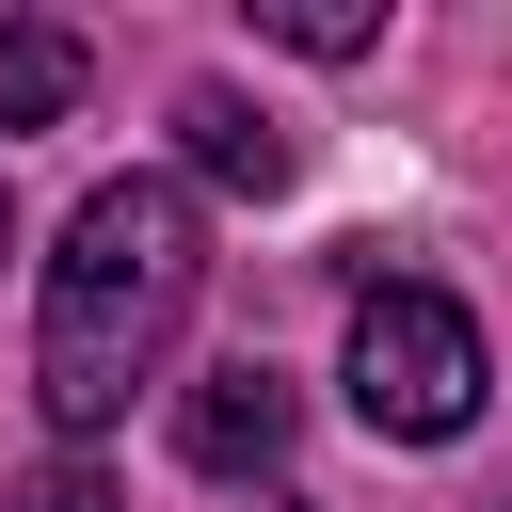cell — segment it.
Instances as JSON below:
<instances>
[{
	"label": "cell",
	"instance_id": "obj_1",
	"mask_svg": "<svg viewBox=\"0 0 512 512\" xmlns=\"http://www.w3.org/2000/svg\"><path fill=\"white\" fill-rule=\"evenodd\" d=\"M192 288H208L192 192L176 176H96L80 224H64V256H48V320H32V400H48L64 448H96L128 416V384H160Z\"/></svg>",
	"mask_w": 512,
	"mask_h": 512
},
{
	"label": "cell",
	"instance_id": "obj_2",
	"mask_svg": "<svg viewBox=\"0 0 512 512\" xmlns=\"http://www.w3.org/2000/svg\"><path fill=\"white\" fill-rule=\"evenodd\" d=\"M480 384H496V368H480V320H464L448 288H400V272H384V288L352 304V416H368V432L448 448V432L480 416Z\"/></svg>",
	"mask_w": 512,
	"mask_h": 512
},
{
	"label": "cell",
	"instance_id": "obj_3",
	"mask_svg": "<svg viewBox=\"0 0 512 512\" xmlns=\"http://www.w3.org/2000/svg\"><path fill=\"white\" fill-rule=\"evenodd\" d=\"M288 416H304L288 368H208V384L176 400V448H192L208 480H272V464H288Z\"/></svg>",
	"mask_w": 512,
	"mask_h": 512
},
{
	"label": "cell",
	"instance_id": "obj_4",
	"mask_svg": "<svg viewBox=\"0 0 512 512\" xmlns=\"http://www.w3.org/2000/svg\"><path fill=\"white\" fill-rule=\"evenodd\" d=\"M176 144H192V176H224V192H288V176H304V128H272L240 80H192V96H176Z\"/></svg>",
	"mask_w": 512,
	"mask_h": 512
},
{
	"label": "cell",
	"instance_id": "obj_5",
	"mask_svg": "<svg viewBox=\"0 0 512 512\" xmlns=\"http://www.w3.org/2000/svg\"><path fill=\"white\" fill-rule=\"evenodd\" d=\"M64 112H80V32L0 16V128H64Z\"/></svg>",
	"mask_w": 512,
	"mask_h": 512
},
{
	"label": "cell",
	"instance_id": "obj_6",
	"mask_svg": "<svg viewBox=\"0 0 512 512\" xmlns=\"http://www.w3.org/2000/svg\"><path fill=\"white\" fill-rule=\"evenodd\" d=\"M256 32H272V48H304V64H352V48H384V16H368V0H256Z\"/></svg>",
	"mask_w": 512,
	"mask_h": 512
},
{
	"label": "cell",
	"instance_id": "obj_7",
	"mask_svg": "<svg viewBox=\"0 0 512 512\" xmlns=\"http://www.w3.org/2000/svg\"><path fill=\"white\" fill-rule=\"evenodd\" d=\"M16 512H128V496H112V480H96V464H80V448H64V464H48V480H32V496H16Z\"/></svg>",
	"mask_w": 512,
	"mask_h": 512
},
{
	"label": "cell",
	"instance_id": "obj_8",
	"mask_svg": "<svg viewBox=\"0 0 512 512\" xmlns=\"http://www.w3.org/2000/svg\"><path fill=\"white\" fill-rule=\"evenodd\" d=\"M0 256H16V208H0Z\"/></svg>",
	"mask_w": 512,
	"mask_h": 512
},
{
	"label": "cell",
	"instance_id": "obj_9",
	"mask_svg": "<svg viewBox=\"0 0 512 512\" xmlns=\"http://www.w3.org/2000/svg\"><path fill=\"white\" fill-rule=\"evenodd\" d=\"M496 512H512V496H496Z\"/></svg>",
	"mask_w": 512,
	"mask_h": 512
}]
</instances>
